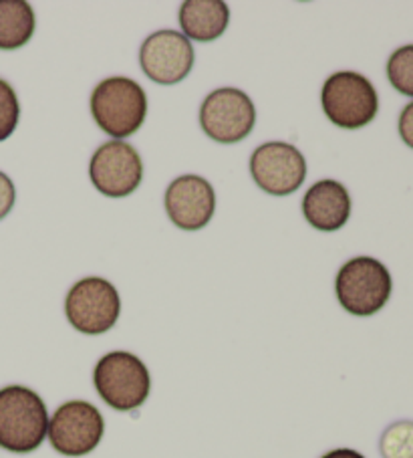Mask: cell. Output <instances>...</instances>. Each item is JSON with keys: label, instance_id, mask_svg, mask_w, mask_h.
I'll return each mask as SVG.
<instances>
[{"label": "cell", "instance_id": "obj_1", "mask_svg": "<svg viewBox=\"0 0 413 458\" xmlns=\"http://www.w3.org/2000/svg\"><path fill=\"white\" fill-rule=\"evenodd\" d=\"M49 410L45 400L27 386L0 390V448L29 454L43 445L49 432Z\"/></svg>", "mask_w": 413, "mask_h": 458}, {"label": "cell", "instance_id": "obj_2", "mask_svg": "<svg viewBox=\"0 0 413 458\" xmlns=\"http://www.w3.org/2000/svg\"><path fill=\"white\" fill-rule=\"evenodd\" d=\"M95 123L115 140L133 136L146 122L148 98L144 87L130 77H107L91 93Z\"/></svg>", "mask_w": 413, "mask_h": 458}, {"label": "cell", "instance_id": "obj_3", "mask_svg": "<svg viewBox=\"0 0 413 458\" xmlns=\"http://www.w3.org/2000/svg\"><path fill=\"white\" fill-rule=\"evenodd\" d=\"M93 386L99 398L117 412H133L146 404L152 390L149 369L131 352H109L93 369Z\"/></svg>", "mask_w": 413, "mask_h": 458}, {"label": "cell", "instance_id": "obj_4", "mask_svg": "<svg viewBox=\"0 0 413 458\" xmlns=\"http://www.w3.org/2000/svg\"><path fill=\"white\" fill-rule=\"evenodd\" d=\"M393 281L387 267L373 257H357L339 268L335 293L341 307L355 318H371L392 297Z\"/></svg>", "mask_w": 413, "mask_h": 458}, {"label": "cell", "instance_id": "obj_5", "mask_svg": "<svg viewBox=\"0 0 413 458\" xmlns=\"http://www.w3.org/2000/svg\"><path fill=\"white\" fill-rule=\"evenodd\" d=\"M323 112L331 123L345 130H359L375 120L379 98L367 77L355 71L331 75L321 91Z\"/></svg>", "mask_w": 413, "mask_h": 458}, {"label": "cell", "instance_id": "obj_6", "mask_svg": "<svg viewBox=\"0 0 413 458\" xmlns=\"http://www.w3.org/2000/svg\"><path fill=\"white\" fill-rule=\"evenodd\" d=\"M105 434V420L97 406L85 400H69L49 418L51 446L63 456H87L99 446Z\"/></svg>", "mask_w": 413, "mask_h": 458}, {"label": "cell", "instance_id": "obj_7", "mask_svg": "<svg viewBox=\"0 0 413 458\" xmlns=\"http://www.w3.org/2000/svg\"><path fill=\"white\" fill-rule=\"evenodd\" d=\"M122 299L107 279L87 277L75 283L65 299V315L79 334L101 335L115 326Z\"/></svg>", "mask_w": 413, "mask_h": 458}, {"label": "cell", "instance_id": "obj_8", "mask_svg": "<svg viewBox=\"0 0 413 458\" xmlns=\"http://www.w3.org/2000/svg\"><path fill=\"white\" fill-rule=\"evenodd\" d=\"M200 125L218 144H236L249 138L257 125V107L242 89L222 87L202 101Z\"/></svg>", "mask_w": 413, "mask_h": 458}, {"label": "cell", "instance_id": "obj_9", "mask_svg": "<svg viewBox=\"0 0 413 458\" xmlns=\"http://www.w3.org/2000/svg\"><path fill=\"white\" fill-rule=\"evenodd\" d=\"M250 174L260 191L273 196L297 192L307 178V160L287 141H266L250 156Z\"/></svg>", "mask_w": 413, "mask_h": 458}, {"label": "cell", "instance_id": "obj_10", "mask_svg": "<svg viewBox=\"0 0 413 458\" xmlns=\"http://www.w3.org/2000/svg\"><path fill=\"white\" fill-rule=\"evenodd\" d=\"M89 178L101 194L109 199H125L138 191L144 180L141 156L127 141H105L91 157Z\"/></svg>", "mask_w": 413, "mask_h": 458}, {"label": "cell", "instance_id": "obj_11", "mask_svg": "<svg viewBox=\"0 0 413 458\" xmlns=\"http://www.w3.org/2000/svg\"><path fill=\"white\" fill-rule=\"evenodd\" d=\"M139 65L154 83L176 85L194 67V47L178 30H157L141 45Z\"/></svg>", "mask_w": 413, "mask_h": 458}, {"label": "cell", "instance_id": "obj_12", "mask_svg": "<svg viewBox=\"0 0 413 458\" xmlns=\"http://www.w3.org/2000/svg\"><path fill=\"white\" fill-rule=\"evenodd\" d=\"M216 210V192L212 184L196 174H184L165 191V212L181 231H200Z\"/></svg>", "mask_w": 413, "mask_h": 458}, {"label": "cell", "instance_id": "obj_13", "mask_svg": "<svg viewBox=\"0 0 413 458\" xmlns=\"http://www.w3.org/2000/svg\"><path fill=\"white\" fill-rule=\"evenodd\" d=\"M303 215L316 231L335 233L351 216V196L337 180H321L308 188L303 199Z\"/></svg>", "mask_w": 413, "mask_h": 458}, {"label": "cell", "instance_id": "obj_14", "mask_svg": "<svg viewBox=\"0 0 413 458\" xmlns=\"http://www.w3.org/2000/svg\"><path fill=\"white\" fill-rule=\"evenodd\" d=\"M230 22L228 4L222 0H186L180 9L181 35L188 41L212 43L224 35Z\"/></svg>", "mask_w": 413, "mask_h": 458}, {"label": "cell", "instance_id": "obj_15", "mask_svg": "<svg viewBox=\"0 0 413 458\" xmlns=\"http://www.w3.org/2000/svg\"><path fill=\"white\" fill-rule=\"evenodd\" d=\"M37 27L33 6L25 0H0V49L14 51L33 38Z\"/></svg>", "mask_w": 413, "mask_h": 458}, {"label": "cell", "instance_id": "obj_16", "mask_svg": "<svg viewBox=\"0 0 413 458\" xmlns=\"http://www.w3.org/2000/svg\"><path fill=\"white\" fill-rule=\"evenodd\" d=\"M379 453L384 458H413V422L401 420L381 434Z\"/></svg>", "mask_w": 413, "mask_h": 458}, {"label": "cell", "instance_id": "obj_17", "mask_svg": "<svg viewBox=\"0 0 413 458\" xmlns=\"http://www.w3.org/2000/svg\"><path fill=\"white\" fill-rule=\"evenodd\" d=\"M387 77L397 91L413 98V45L400 47L389 57Z\"/></svg>", "mask_w": 413, "mask_h": 458}, {"label": "cell", "instance_id": "obj_18", "mask_svg": "<svg viewBox=\"0 0 413 458\" xmlns=\"http://www.w3.org/2000/svg\"><path fill=\"white\" fill-rule=\"evenodd\" d=\"M21 117V106L19 98L11 83H6L4 79H0V141L9 140L13 131L17 130Z\"/></svg>", "mask_w": 413, "mask_h": 458}, {"label": "cell", "instance_id": "obj_19", "mask_svg": "<svg viewBox=\"0 0 413 458\" xmlns=\"http://www.w3.org/2000/svg\"><path fill=\"white\" fill-rule=\"evenodd\" d=\"M14 199H17V191H14L13 180L4 172H0V220L13 210Z\"/></svg>", "mask_w": 413, "mask_h": 458}, {"label": "cell", "instance_id": "obj_20", "mask_svg": "<svg viewBox=\"0 0 413 458\" xmlns=\"http://www.w3.org/2000/svg\"><path fill=\"white\" fill-rule=\"evenodd\" d=\"M400 136L405 144L413 148V101L409 106L403 107V112L400 115Z\"/></svg>", "mask_w": 413, "mask_h": 458}, {"label": "cell", "instance_id": "obj_21", "mask_svg": "<svg viewBox=\"0 0 413 458\" xmlns=\"http://www.w3.org/2000/svg\"><path fill=\"white\" fill-rule=\"evenodd\" d=\"M321 458H365V456L353 448H335V450H329V453L323 454Z\"/></svg>", "mask_w": 413, "mask_h": 458}]
</instances>
